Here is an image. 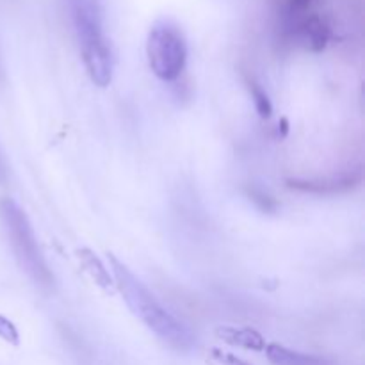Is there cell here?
Wrapping results in <instances>:
<instances>
[{
    "label": "cell",
    "mask_w": 365,
    "mask_h": 365,
    "mask_svg": "<svg viewBox=\"0 0 365 365\" xmlns=\"http://www.w3.org/2000/svg\"><path fill=\"white\" fill-rule=\"evenodd\" d=\"M77 255H78V260H81L82 267L88 271V274L95 280L96 285H100V287L106 289V291L113 289L114 285L113 274H110V271L103 266L102 260L96 257V253H93L91 250L88 248H82L78 250Z\"/></svg>",
    "instance_id": "8"
},
{
    "label": "cell",
    "mask_w": 365,
    "mask_h": 365,
    "mask_svg": "<svg viewBox=\"0 0 365 365\" xmlns=\"http://www.w3.org/2000/svg\"><path fill=\"white\" fill-rule=\"evenodd\" d=\"M355 178L353 177H344V178H334V180H323V182H314V180H291L289 182V187L298 189V191L305 192H337V191H346V189L353 187L355 185Z\"/></svg>",
    "instance_id": "9"
},
{
    "label": "cell",
    "mask_w": 365,
    "mask_h": 365,
    "mask_svg": "<svg viewBox=\"0 0 365 365\" xmlns=\"http://www.w3.org/2000/svg\"><path fill=\"white\" fill-rule=\"evenodd\" d=\"M0 339H2L4 342H7V344L13 346H18V341H20L16 327L4 316H0Z\"/></svg>",
    "instance_id": "11"
},
{
    "label": "cell",
    "mask_w": 365,
    "mask_h": 365,
    "mask_svg": "<svg viewBox=\"0 0 365 365\" xmlns=\"http://www.w3.org/2000/svg\"><path fill=\"white\" fill-rule=\"evenodd\" d=\"M0 228L20 269L41 289L53 287V274L43 257L27 214L14 200H0Z\"/></svg>",
    "instance_id": "3"
},
{
    "label": "cell",
    "mask_w": 365,
    "mask_h": 365,
    "mask_svg": "<svg viewBox=\"0 0 365 365\" xmlns=\"http://www.w3.org/2000/svg\"><path fill=\"white\" fill-rule=\"evenodd\" d=\"M6 184H7V166L2 153H0V185H6Z\"/></svg>",
    "instance_id": "13"
},
{
    "label": "cell",
    "mask_w": 365,
    "mask_h": 365,
    "mask_svg": "<svg viewBox=\"0 0 365 365\" xmlns=\"http://www.w3.org/2000/svg\"><path fill=\"white\" fill-rule=\"evenodd\" d=\"M148 66L157 78L175 82L187 64V41L171 21H157L146 38Z\"/></svg>",
    "instance_id": "4"
},
{
    "label": "cell",
    "mask_w": 365,
    "mask_h": 365,
    "mask_svg": "<svg viewBox=\"0 0 365 365\" xmlns=\"http://www.w3.org/2000/svg\"><path fill=\"white\" fill-rule=\"evenodd\" d=\"M264 351H266L267 360L273 365H331L323 356L294 351V349H289L285 346L277 344V342L266 344Z\"/></svg>",
    "instance_id": "7"
},
{
    "label": "cell",
    "mask_w": 365,
    "mask_h": 365,
    "mask_svg": "<svg viewBox=\"0 0 365 365\" xmlns=\"http://www.w3.org/2000/svg\"><path fill=\"white\" fill-rule=\"evenodd\" d=\"M296 36L312 52H321L331 38V31L327 21L317 14H309L296 21Z\"/></svg>",
    "instance_id": "5"
},
{
    "label": "cell",
    "mask_w": 365,
    "mask_h": 365,
    "mask_svg": "<svg viewBox=\"0 0 365 365\" xmlns=\"http://www.w3.org/2000/svg\"><path fill=\"white\" fill-rule=\"evenodd\" d=\"M246 86L250 89V95H252L253 106H255L257 113H259L260 118H269L271 113H273V103H271L269 96L259 86V82H255L253 78H246Z\"/></svg>",
    "instance_id": "10"
},
{
    "label": "cell",
    "mask_w": 365,
    "mask_h": 365,
    "mask_svg": "<svg viewBox=\"0 0 365 365\" xmlns=\"http://www.w3.org/2000/svg\"><path fill=\"white\" fill-rule=\"evenodd\" d=\"M109 264L114 285L121 292L132 314L139 317L168 346L178 349V351H189L196 344V337L189 330L187 324H184L177 316H173L155 298V294L150 292L148 287L113 253H109Z\"/></svg>",
    "instance_id": "1"
},
{
    "label": "cell",
    "mask_w": 365,
    "mask_h": 365,
    "mask_svg": "<svg viewBox=\"0 0 365 365\" xmlns=\"http://www.w3.org/2000/svg\"><path fill=\"white\" fill-rule=\"evenodd\" d=\"M216 335L230 346L250 349V351H264L266 349V341L257 330L248 327H220L216 330Z\"/></svg>",
    "instance_id": "6"
},
{
    "label": "cell",
    "mask_w": 365,
    "mask_h": 365,
    "mask_svg": "<svg viewBox=\"0 0 365 365\" xmlns=\"http://www.w3.org/2000/svg\"><path fill=\"white\" fill-rule=\"evenodd\" d=\"M66 7L89 78L107 88L113 82L114 56L103 31L102 0H66Z\"/></svg>",
    "instance_id": "2"
},
{
    "label": "cell",
    "mask_w": 365,
    "mask_h": 365,
    "mask_svg": "<svg viewBox=\"0 0 365 365\" xmlns=\"http://www.w3.org/2000/svg\"><path fill=\"white\" fill-rule=\"evenodd\" d=\"M210 360H212L214 365H252L246 362V360L232 355V353L221 351V349H212V353H210Z\"/></svg>",
    "instance_id": "12"
}]
</instances>
